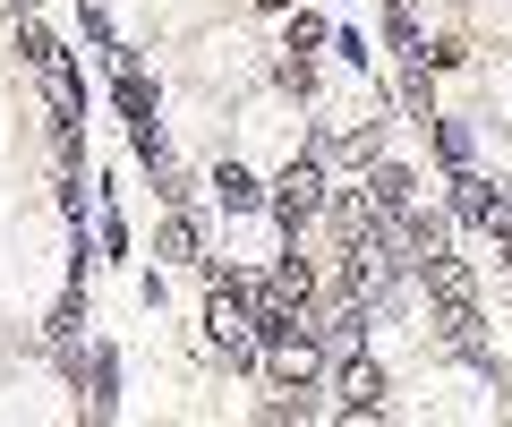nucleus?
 <instances>
[{
    "label": "nucleus",
    "instance_id": "nucleus-14",
    "mask_svg": "<svg viewBox=\"0 0 512 427\" xmlns=\"http://www.w3.org/2000/svg\"><path fill=\"white\" fill-rule=\"evenodd\" d=\"M265 282H274V291H291L299 308H308V299H316V274H308V257H282V265H274V274H265Z\"/></svg>",
    "mask_w": 512,
    "mask_h": 427
},
{
    "label": "nucleus",
    "instance_id": "nucleus-19",
    "mask_svg": "<svg viewBox=\"0 0 512 427\" xmlns=\"http://www.w3.org/2000/svg\"><path fill=\"white\" fill-rule=\"evenodd\" d=\"M18 9H26V0H18Z\"/></svg>",
    "mask_w": 512,
    "mask_h": 427
},
{
    "label": "nucleus",
    "instance_id": "nucleus-18",
    "mask_svg": "<svg viewBox=\"0 0 512 427\" xmlns=\"http://www.w3.org/2000/svg\"><path fill=\"white\" fill-rule=\"evenodd\" d=\"M265 9H291V0H265Z\"/></svg>",
    "mask_w": 512,
    "mask_h": 427
},
{
    "label": "nucleus",
    "instance_id": "nucleus-8",
    "mask_svg": "<svg viewBox=\"0 0 512 427\" xmlns=\"http://www.w3.org/2000/svg\"><path fill=\"white\" fill-rule=\"evenodd\" d=\"M367 197H376L384 214H410V205H419V180H410L402 163H384V154H376V163H367Z\"/></svg>",
    "mask_w": 512,
    "mask_h": 427
},
{
    "label": "nucleus",
    "instance_id": "nucleus-6",
    "mask_svg": "<svg viewBox=\"0 0 512 427\" xmlns=\"http://www.w3.org/2000/svg\"><path fill=\"white\" fill-rule=\"evenodd\" d=\"M333 393H342L350 419H376V410H384V368H376L367 351H350L342 368H333Z\"/></svg>",
    "mask_w": 512,
    "mask_h": 427
},
{
    "label": "nucleus",
    "instance_id": "nucleus-5",
    "mask_svg": "<svg viewBox=\"0 0 512 427\" xmlns=\"http://www.w3.org/2000/svg\"><path fill=\"white\" fill-rule=\"evenodd\" d=\"M393 248H402V265H427L453 248V214H436V205H410V214H393Z\"/></svg>",
    "mask_w": 512,
    "mask_h": 427
},
{
    "label": "nucleus",
    "instance_id": "nucleus-11",
    "mask_svg": "<svg viewBox=\"0 0 512 427\" xmlns=\"http://www.w3.org/2000/svg\"><path fill=\"white\" fill-rule=\"evenodd\" d=\"M214 197L231 205V214H248V205H265V188H256V180H248L239 163H214Z\"/></svg>",
    "mask_w": 512,
    "mask_h": 427
},
{
    "label": "nucleus",
    "instance_id": "nucleus-4",
    "mask_svg": "<svg viewBox=\"0 0 512 427\" xmlns=\"http://www.w3.org/2000/svg\"><path fill=\"white\" fill-rule=\"evenodd\" d=\"M316 368H325V334H316V325H299V334H282V342H265V376H274L282 393H299V385H316Z\"/></svg>",
    "mask_w": 512,
    "mask_h": 427
},
{
    "label": "nucleus",
    "instance_id": "nucleus-17",
    "mask_svg": "<svg viewBox=\"0 0 512 427\" xmlns=\"http://www.w3.org/2000/svg\"><path fill=\"white\" fill-rule=\"evenodd\" d=\"M436 137H444V163H453V171H461V163H470V129H461V120H444V129H436Z\"/></svg>",
    "mask_w": 512,
    "mask_h": 427
},
{
    "label": "nucleus",
    "instance_id": "nucleus-2",
    "mask_svg": "<svg viewBox=\"0 0 512 427\" xmlns=\"http://www.w3.org/2000/svg\"><path fill=\"white\" fill-rule=\"evenodd\" d=\"M325 197H333V188H325V146H316V154H291V171L265 188V205H274V223H282V231L316 223V214H325Z\"/></svg>",
    "mask_w": 512,
    "mask_h": 427
},
{
    "label": "nucleus",
    "instance_id": "nucleus-13",
    "mask_svg": "<svg viewBox=\"0 0 512 427\" xmlns=\"http://www.w3.org/2000/svg\"><path fill=\"white\" fill-rule=\"evenodd\" d=\"M487 188H495V180H478L470 163L453 171V214H461V223H478V214H487Z\"/></svg>",
    "mask_w": 512,
    "mask_h": 427
},
{
    "label": "nucleus",
    "instance_id": "nucleus-1",
    "mask_svg": "<svg viewBox=\"0 0 512 427\" xmlns=\"http://www.w3.org/2000/svg\"><path fill=\"white\" fill-rule=\"evenodd\" d=\"M205 351L222 359V368H256V282L248 274H214V291H205Z\"/></svg>",
    "mask_w": 512,
    "mask_h": 427
},
{
    "label": "nucleus",
    "instance_id": "nucleus-7",
    "mask_svg": "<svg viewBox=\"0 0 512 427\" xmlns=\"http://www.w3.org/2000/svg\"><path fill=\"white\" fill-rule=\"evenodd\" d=\"M325 154H333V163H376V154H384V120L342 112V120L325 129Z\"/></svg>",
    "mask_w": 512,
    "mask_h": 427
},
{
    "label": "nucleus",
    "instance_id": "nucleus-16",
    "mask_svg": "<svg viewBox=\"0 0 512 427\" xmlns=\"http://www.w3.org/2000/svg\"><path fill=\"white\" fill-rule=\"evenodd\" d=\"M316 43H325V18L316 9H291V52H316Z\"/></svg>",
    "mask_w": 512,
    "mask_h": 427
},
{
    "label": "nucleus",
    "instance_id": "nucleus-9",
    "mask_svg": "<svg viewBox=\"0 0 512 427\" xmlns=\"http://www.w3.org/2000/svg\"><path fill=\"white\" fill-rule=\"evenodd\" d=\"M69 368H77V385H86V402L94 410H111V385H120V359L94 342V351H69Z\"/></svg>",
    "mask_w": 512,
    "mask_h": 427
},
{
    "label": "nucleus",
    "instance_id": "nucleus-3",
    "mask_svg": "<svg viewBox=\"0 0 512 427\" xmlns=\"http://www.w3.org/2000/svg\"><path fill=\"white\" fill-rule=\"evenodd\" d=\"M26 60H35V77L52 86L60 129H77V112H86V94H77V69H69V52H60V35H52V26H35V18H26Z\"/></svg>",
    "mask_w": 512,
    "mask_h": 427
},
{
    "label": "nucleus",
    "instance_id": "nucleus-10",
    "mask_svg": "<svg viewBox=\"0 0 512 427\" xmlns=\"http://www.w3.org/2000/svg\"><path fill=\"white\" fill-rule=\"evenodd\" d=\"M478 231L495 240V257H504V274H512V188H487V214H478Z\"/></svg>",
    "mask_w": 512,
    "mask_h": 427
},
{
    "label": "nucleus",
    "instance_id": "nucleus-15",
    "mask_svg": "<svg viewBox=\"0 0 512 427\" xmlns=\"http://www.w3.org/2000/svg\"><path fill=\"white\" fill-rule=\"evenodd\" d=\"M163 257H171V265L197 257V223H188V214H171V223H163Z\"/></svg>",
    "mask_w": 512,
    "mask_h": 427
},
{
    "label": "nucleus",
    "instance_id": "nucleus-12",
    "mask_svg": "<svg viewBox=\"0 0 512 427\" xmlns=\"http://www.w3.org/2000/svg\"><path fill=\"white\" fill-rule=\"evenodd\" d=\"M111 94H120L128 129H137V120H154V86H146V77H137V69H128V60H120V77H111Z\"/></svg>",
    "mask_w": 512,
    "mask_h": 427
}]
</instances>
